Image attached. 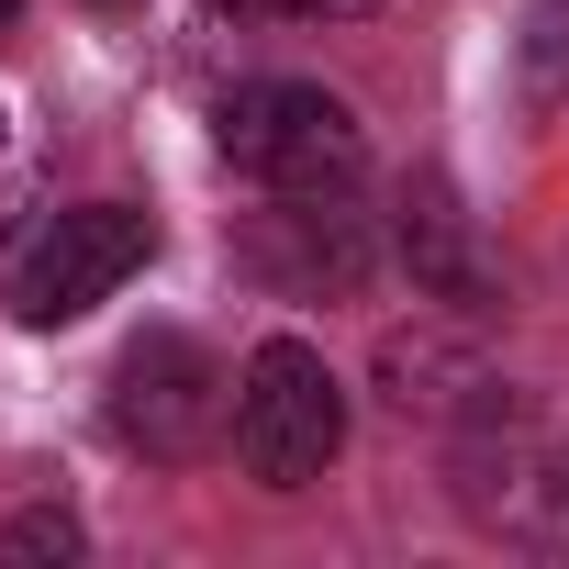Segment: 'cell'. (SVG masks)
I'll return each mask as SVG.
<instances>
[{
  "label": "cell",
  "instance_id": "cell-1",
  "mask_svg": "<svg viewBox=\"0 0 569 569\" xmlns=\"http://www.w3.org/2000/svg\"><path fill=\"white\" fill-rule=\"evenodd\" d=\"M234 458H246V480H268V491H313V480L347 458V391H336L325 347L268 336V347L234 369Z\"/></svg>",
  "mask_w": 569,
  "mask_h": 569
},
{
  "label": "cell",
  "instance_id": "cell-2",
  "mask_svg": "<svg viewBox=\"0 0 569 569\" xmlns=\"http://www.w3.org/2000/svg\"><path fill=\"white\" fill-rule=\"evenodd\" d=\"M212 146H223V168H246L257 190H347V179L369 168L358 112H347L336 90H313V79H246V90H223Z\"/></svg>",
  "mask_w": 569,
  "mask_h": 569
},
{
  "label": "cell",
  "instance_id": "cell-3",
  "mask_svg": "<svg viewBox=\"0 0 569 569\" xmlns=\"http://www.w3.org/2000/svg\"><path fill=\"white\" fill-rule=\"evenodd\" d=\"M223 425H234V380L212 369V347H201V336L157 325V336H134V347H123V369H112V436H123L134 458L179 469V458H201Z\"/></svg>",
  "mask_w": 569,
  "mask_h": 569
},
{
  "label": "cell",
  "instance_id": "cell-4",
  "mask_svg": "<svg viewBox=\"0 0 569 569\" xmlns=\"http://www.w3.org/2000/svg\"><path fill=\"white\" fill-rule=\"evenodd\" d=\"M146 257H157V223H146L134 201H79V212H57V223L23 246V268H12V313H23V325H79L90 302L123 291Z\"/></svg>",
  "mask_w": 569,
  "mask_h": 569
},
{
  "label": "cell",
  "instance_id": "cell-5",
  "mask_svg": "<svg viewBox=\"0 0 569 569\" xmlns=\"http://www.w3.org/2000/svg\"><path fill=\"white\" fill-rule=\"evenodd\" d=\"M246 268L268 291H358L369 279V223L347 212V190H279L246 234Z\"/></svg>",
  "mask_w": 569,
  "mask_h": 569
},
{
  "label": "cell",
  "instance_id": "cell-6",
  "mask_svg": "<svg viewBox=\"0 0 569 569\" xmlns=\"http://www.w3.org/2000/svg\"><path fill=\"white\" fill-rule=\"evenodd\" d=\"M402 268H413V291H436V302H480L491 291V268H480L469 212H458L447 179H413L402 190Z\"/></svg>",
  "mask_w": 569,
  "mask_h": 569
},
{
  "label": "cell",
  "instance_id": "cell-7",
  "mask_svg": "<svg viewBox=\"0 0 569 569\" xmlns=\"http://www.w3.org/2000/svg\"><path fill=\"white\" fill-rule=\"evenodd\" d=\"M513 79H525V112H558V101H569V0H525Z\"/></svg>",
  "mask_w": 569,
  "mask_h": 569
},
{
  "label": "cell",
  "instance_id": "cell-8",
  "mask_svg": "<svg viewBox=\"0 0 569 569\" xmlns=\"http://www.w3.org/2000/svg\"><path fill=\"white\" fill-rule=\"evenodd\" d=\"M90 547V525L68 513V502H23L12 525H0V569H34V558H79Z\"/></svg>",
  "mask_w": 569,
  "mask_h": 569
},
{
  "label": "cell",
  "instance_id": "cell-9",
  "mask_svg": "<svg viewBox=\"0 0 569 569\" xmlns=\"http://www.w3.org/2000/svg\"><path fill=\"white\" fill-rule=\"evenodd\" d=\"M212 12H234V23H369L380 0H212Z\"/></svg>",
  "mask_w": 569,
  "mask_h": 569
},
{
  "label": "cell",
  "instance_id": "cell-10",
  "mask_svg": "<svg viewBox=\"0 0 569 569\" xmlns=\"http://www.w3.org/2000/svg\"><path fill=\"white\" fill-rule=\"evenodd\" d=\"M12 12H23V0H0V23H12Z\"/></svg>",
  "mask_w": 569,
  "mask_h": 569
}]
</instances>
